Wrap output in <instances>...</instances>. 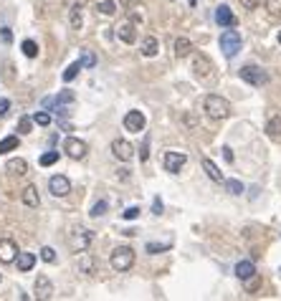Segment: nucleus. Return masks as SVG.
<instances>
[{"mask_svg": "<svg viewBox=\"0 0 281 301\" xmlns=\"http://www.w3.org/2000/svg\"><path fill=\"white\" fill-rule=\"evenodd\" d=\"M71 101H74V94H71V91H64V94L56 96V104H59V106H61V104H71Z\"/></svg>", "mask_w": 281, "mask_h": 301, "instance_id": "42", "label": "nucleus"}, {"mask_svg": "<svg viewBox=\"0 0 281 301\" xmlns=\"http://www.w3.org/2000/svg\"><path fill=\"white\" fill-rule=\"evenodd\" d=\"M49 190H51V195H56V198H66V195L71 193V183H69L66 175H54V177L49 180Z\"/></svg>", "mask_w": 281, "mask_h": 301, "instance_id": "11", "label": "nucleus"}, {"mask_svg": "<svg viewBox=\"0 0 281 301\" xmlns=\"http://www.w3.org/2000/svg\"><path fill=\"white\" fill-rule=\"evenodd\" d=\"M79 71H81V61H74V64H71V66L64 71V81H74Z\"/></svg>", "mask_w": 281, "mask_h": 301, "instance_id": "30", "label": "nucleus"}, {"mask_svg": "<svg viewBox=\"0 0 281 301\" xmlns=\"http://www.w3.org/2000/svg\"><path fill=\"white\" fill-rule=\"evenodd\" d=\"M107 208H109V203H107V200H99V203L89 210V215H91V218H102V215L107 213Z\"/></svg>", "mask_w": 281, "mask_h": 301, "instance_id": "33", "label": "nucleus"}, {"mask_svg": "<svg viewBox=\"0 0 281 301\" xmlns=\"http://www.w3.org/2000/svg\"><path fill=\"white\" fill-rule=\"evenodd\" d=\"M122 218H124V220H137V218H139V208H137V205L127 208V210L122 213Z\"/></svg>", "mask_w": 281, "mask_h": 301, "instance_id": "41", "label": "nucleus"}, {"mask_svg": "<svg viewBox=\"0 0 281 301\" xmlns=\"http://www.w3.org/2000/svg\"><path fill=\"white\" fill-rule=\"evenodd\" d=\"M223 160H225V162H233V149H230V147H223Z\"/></svg>", "mask_w": 281, "mask_h": 301, "instance_id": "48", "label": "nucleus"}, {"mask_svg": "<svg viewBox=\"0 0 281 301\" xmlns=\"http://www.w3.org/2000/svg\"><path fill=\"white\" fill-rule=\"evenodd\" d=\"M170 246H172V243H147L145 251H147V253H162V251H170Z\"/></svg>", "mask_w": 281, "mask_h": 301, "instance_id": "35", "label": "nucleus"}, {"mask_svg": "<svg viewBox=\"0 0 281 301\" xmlns=\"http://www.w3.org/2000/svg\"><path fill=\"white\" fill-rule=\"evenodd\" d=\"M139 160H142V162L150 160V137H145V142H142V147H139Z\"/></svg>", "mask_w": 281, "mask_h": 301, "instance_id": "40", "label": "nucleus"}, {"mask_svg": "<svg viewBox=\"0 0 281 301\" xmlns=\"http://www.w3.org/2000/svg\"><path fill=\"white\" fill-rule=\"evenodd\" d=\"M112 155L119 160V162H129L134 157V147L127 142V139H114L112 142Z\"/></svg>", "mask_w": 281, "mask_h": 301, "instance_id": "9", "label": "nucleus"}, {"mask_svg": "<svg viewBox=\"0 0 281 301\" xmlns=\"http://www.w3.org/2000/svg\"><path fill=\"white\" fill-rule=\"evenodd\" d=\"M109 263H112L114 271H129V268L134 266V251H132L129 246H119V248L112 251Z\"/></svg>", "mask_w": 281, "mask_h": 301, "instance_id": "3", "label": "nucleus"}, {"mask_svg": "<svg viewBox=\"0 0 281 301\" xmlns=\"http://www.w3.org/2000/svg\"><path fill=\"white\" fill-rule=\"evenodd\" d=\"M223 185H225V190L230 193V195H243V183L241 180H223Z\"/></svg>", "mask_w": 281, "mask_h": 301, "instance_id": "27", "label": "nucleus"}, {"mask_svg": "<svg viewBox=\"0 0 281 301\" xmlns=\"http://www.w3.org/2000/svg\"><path fill=\"white\" fill-rule=\"evenodd\" d=\"M8 109H11V101L8 99H0V116H6Z\"/></svg>", "mask_w": 281, "mask_h": 301, "instance_id": "46", "label": "nucleus"}, {"mask_svg": "<svg viewBox=\"0 0 281 301\" xmlns=\"http://www.w3.org/2000/svg\"><path fill=\"white\" fill-rule=\"evenodd\" d=\"M21 200H23V205H28V208H38V205H41V198H38L36 185H26L23 193H21Z\"/></svg>", "mask_w": 281, "mask_h": 301, "instance_id": "17", "label": "nucleus"}, {"mask_svg": "<svg viewBox=\"0 0 281 301\" xmlns=\"http://www.w3.org/2000/svg\"><path fill=\"white\" fill-rule=\"evenodd\" d=\"M79 268H81L84 273H94V258H91V256H86V253H81Z\"/></svg>", "mask_w": 281, "mask_h": 301, "instance_id": "31", "label": "nucleus"}, {"mask_svg": "<svg viewBox=\"0 0 281 301\" xmlns=\"http://www.w3.org/2000/svg\"><path fill=\"white\" fill-rule=\"evenodd\" d=\"M278 43H281V31H278Z\"/></svg>", "mask_w": 281, "mask_h": 301, "instance_id": "49", "label": "nucleus"}, {"mask_svg": "<svg viewBox=\"0 0 281 301\" xmlns=\"http://www.w3.org/2000/svg\"><path fill=\"white\" fill-rule=\"evenodd\" d=\"M215 23H218L220 28H236L238 18L233 16V11H230L228 6H218V8H215Z\"/></svg>", "mask_w": 281, "mask_h": 301, "instance_id": "13", "label": "nucleus"}, {"mask_svg": "<svg viewBox=\"0 0 281 301\" xmlns=\"http://www.w3.org/2000/svg\"><path fill=\"white\" fill-rule=\"evenodd\" d=\"M0 38H3V43H13V33H11V28H3V31H0Z\"/></svg>", "mask_w": 281, "mask_h": 301, "instance_id": "45", "label": "nucleus"}, {"mask_svg": "<svg viewBox=\"0 0 281 301\" xmlns=\"http://www.w3.org/2000/svg\"><path fill=\"white\" fill-rule=\"evenodd\" d=\"M193 71H195L198 79H210V76H213V64H210V58L203 56V53H195V56H193Z\"/></svg>", "mask_w": 281, "mask_h": 301, "instance_id": "10", "label": "nucleus"}, {"mask_svg": "<svg viewBox=\"0 0 281 301\" xmlns=\"http://www.w3.org/2000/svg\"><path fill=\"white\" fill-rule=\"evenodd\" d=\"M241 79H243L246 84H251V86H263V84H268V74H266L261 66H253V64H248V66L241 69Z\"/></svg>", "mask_w": 281, "mask_h": 301, "instance_id": "5", "label": "nucleus"}, {"mask_svg": "<svg viewBox=\"0 0 281 301\" xmlns=\"http://www.w3.org/2000/svg\"><path fill=\"white\" fill-rule=\"evenodd\" d=\"M33 122H36L38 127H49V124H51V114H46V111H36Z\"/></svg>", "mask_w": 281, "mask_h": 301, "instance_id": "38", "label": "nucleus"}, {"mask_svg": "<svg viewBox=\"0 0 281 301\" xmlns=\"http://www.w3.org/2000/svg\"><path fill=\"white\" fill-rule=\"evenodd\" d=\"M41 167H51V165H56L59 162V152H46V155H41Z\"/></svg>", "mask_w": 281, "mask_h": 301, "instance_id": "32", "label": "nucleus"}, {"mask_svg": "<svg viewBox=\"0 0 281 301\" xmlns=\"http://www.w3.org/2000/svg\"><path fill=\"white\" fill-rule=\"evenodd\" d=\"M261 286V276L258 273H253L251 278H246V291H256Z\"/></svg>", "mask_w": 281, "mask_h": 301, "instance_id": "39", "label": "nucleus"}, {"mask_svg": "<svg viewBox=\"0 0 281 301\" xmlns=\"http://www.w3.org/2000/svg\"><path fill=\"white\" fill-rule=\"evenodd\" d=\"M81 66H86V69L97 66V56H94V51H89V48H81Z\"/></svg>", "mask_w": 281, "mask_h": 301, "instance_id": "29", "label": "nucleus"}, {"mask_svg": "<svg viewBox=\"0 0 281 301\" xmlns=\"http://www.w3.org/2000/svg\"><path fill=\"white\" fill-rule=\"evenodd\" d=\"M6 172H11L13 177H23V175H28V162H26V160H21V157H16V160H8V165H6Z\"/></svg>", "mask_w": 281, "mask_h": 301, "instance_id": "16", "label": "nucleus"}, {"mask_svg": "<svg viewBox=\"0 0 281 301\" xmlns=\"http://www.w3.org/2000/svg\"><path fill=\"white\" fill-rule=\"evenodd\" d=\"M190 51H193V43H190V38L180 36V38L175 41V56H177V58H185V56H190Z\"/></svg>", "mask_w": 281, "mask_h": 301, "instance_id": "21", "label": "nucleus"}, {"mask_svg": "<svg viewBox=\"0 0 281 301\" xmlns=\"http://www.w3.org/2000/svg\"><path fill=\"white\" fill-rule=\"evenodd\" d=\"M114 33H117V38L122 41V43H134L137 41V23L134 21H122L117 28H114Z\"/></svg>", "mask_w": 281, "mask_h": 301, "instance_id": "7", "label": "nucleus"}, {"mask_svg": "<svg viewBox=\"0 0 281 301\" xmlns=\"http://www.w3.org/2000/svg\"><path fill=\"white\" fill-rule=\"evenodd\" d=\"M97 13H102V16H114V13H117V3H114V0H102V3L97 6Z\"/></svg>", "mask_w": 281, "mask_h": 301, "instance_id": "25", "label": "nucleus"}, {"mask_svg": "<svg viewBox=\"0 0 281 301\" xmlns=\"http://www.w3.org/2000/svg\"><path fill=\"white\" fill-rule=\"evenodd\" d=\"M139 51H142V56H147V58H152V56H157V51H160V41H157L155 36H147V38L142 41V46H139Z\"/></svg>", "mask_w": 281, "mask_h": 301, "instance_id": "18", "label": "nucleus"}, {"mask_svg": "<svg viewBox=\"0 0 281 301\" xmlns=\"http://www.w3.org/2000/svg\"><path fill=\"white\" fill-rule=\"evenodd\" d=\"M91 240H94V233L89 228H84V225H74L71 233H69V248L74 253H84L91 246Z\"/></svg>", "mask_w": 281, "mask_h": 301, "instance_id": "2", "label": "nucleus"}, {"mask_svg": "<svg viewBox=\"0 0 281 301\" xmlns=\"http://www.w3.org/2000/svg\"><path fill=\"white\" fill-rule=\"evenodd\" d=\"M203 106H205V114L210 119H228L230 116V104L223 96H218V94H208Z\"/></svg>", "mask_w": 281, "mask_h": 301, "instance_id": "1", "label": "nucleus"}, {"mask_svg": "<svg viewBox=\"0 0 281 301\" xmlns=\"http://www.w3.org/2000/svg\"><path fill=\"white\" fill-rule=\"evenodd\" d=\"M218 43H220V51L225 53V58H233V56L241 51V33H236V31H223Z\"/></svg>", "mask_w": 281, "mask_h": 301, "instance_id": "4", "label": "nucleus"}, {"mask_svg": "<svg viewBox=\"0 0 281 301\" xmlns=\"http://www.w3.org/2000/svg\"><path fill=\"white\" fill-rule=\"evenodd\" d=\"M152 213H155V215H160V213H162V200H160V198H155V200H152Z\"/></svg>", "mask_w": 281, "mask_h": 301, "instance_id": "47", "label": "nucleus"}, {"mask_svg": "<svg viewBox=\"0 0 281 301\" xmlns=\"http://www.w3.org/2000/svg\"><path fill=\"white\" fill-rule=\"evenodd\" d=\"M18 246L13 238H0V263H13L18 258Z\"/></svg>", "mask_w": 281, "mask_h": 301, "instance_id": "12", "label": "nucleus"}, {"mask_svg": "<svg viewBox=\"0 0 281 301\" xmlns=\"http://www.w3.org/2000/svg\"><path fill=\"white\" fill-rule=\"evenodd\" d=\"M64 152H66L71 160H84L86 152H89V147H86V142L79 139V137H66V139H64Z\"/></svg>", "mask_w": 281, "mask_h": 301, "instance_id": "6", "label": "nucleus"}, {"mask_svg": "<svg viewBox=\"0 0 281 301\" xmlns=\"http://www.w3.org/2000/svg\"><path fill=\"white\" fill-rule=\"evenodd\" d=\"M18 144H21V139H18L16 134H11V137H6V139H0V155L13 152V149H18Z\"/></svg>", "mask_w": 281, "mask_h": 301, "instance_id": "23", "label": "nucleus"}, {"mask_svg": "<svg viewBox=\"0 0 281 301\" xmlns=\"http://www.w3.org/2000/svg\"><path fill=\"white\" fill-rule=\"evenodd\" d=\"M69 13H71V28H74V31H81V26H84L81 8H69Z\"/></svg>", "mask_w": 281, "mask_h": 301, "instance_id": "28", "label": "nucleus"}, {"mask_svg": "<svg viewBox=\"0 0 281 301\" xmlns=\"http://www.w3.org/2000/svg\"><path fill=\"white\" fill-rule=\"evenodd\" d=\"M21 48H23V53H26L28 58H36V56H38V43L31 41V38H26V41L21 43Z\"/></svg>", "mask_w": 281, "mask_h": 301, "instance_id": "26", "label": "nucleus"}, {"mask_svg": "<svg viewBox=\"0 0 281 301\" xmlns=\"http://www.w3.org/2000/svg\"><path fill=\"white\" fill-rule=\"evenodd\" d=\"M33 288H36V298H41V301H46V298L54 296V283L49 281V276H38Z\"/></svg>", "mask_w": 281, "mask_h": 301, "instance_id": "15", "label": "nucleus"}, {"mask_svg": "<svg viewBox=\"0 0 281 301\" xmlns=\"http://www.w3.org/2000/svg\"><path fill=\"white\" fill-rule=\"evenodd\" d=\"M253 273H256V266H253V261H238V263H236V276H238L241 281L251 278Z\"/></svg>", "mask_w": 281, "mask_h": 301, "instance_id": "19", "label": "nucleus"}, {"mask_svg": "<svg viewBox=\"0 0 281 301\" xmlns=\"http://www.w3.org/2000/svg\"><path fill=\"white\" fill-rule=\"evenodd\" d=\"M31 129H33V119H31V116H21V119H18V132H21V134H28Z\"/></svg>", "mask_w": 281, "mask_h": 301, "instance_id": "34", "label": "nucleus"}, {"mask_svg": "<svg viewBox=\"0 0 281 301\" xmlns=\"http://www.w3.org/2000/svg\"><path fill=\"white\" fill-rule=\"evenodd\" d=\"M16 263H18V271H31L33 266H36V253H18V258H16Z\"/></svg>", "mask_w": 281, "mask_h": 301, "instance_id": "22", "label": "nucleus"}, {"mask_svg": "<svg viewBox=\"0 0 281 301\" xmlns=\"http://www.w3.org/2000/svg\"><path fill=\"white\" fill-rule=\"evenodd\" d=\"M266 11L271 16H281V0H266Z\"/></svg>", "mask_w": 281, "mask_h": 301, "instance_id": "37", "label": "nucleus"}, {"mask_svg": "<svg viewBox=\"0 0 281 301\" xmlns=\"http://www.w3.org/2000/svg\"><path fill=\"white\" fill-rule=\"evenodd\" d=\"M241 3V8H246V11H256L258 6H261V0H238Z\"/></svg>", "mask_w": 281, "mask_h": 301, "instance_id": "43", "label": "nucleus"}, {"mask_svg": "<svg viewBox=\"0 0 281 301\" xmlns=\"http://www.w3.org/2000/svg\"><path fill=\"white\" fill-rule=\"evenodd\" d=\"M86 3H89V0H64L66 8H84Z\"/></svg>", "mask_w": 281, "mask_h": 301, "instance_id": "44", "label": "nucleus"}, {"mask_svg": "<svg viewBox=\"0 0 281 301\" xmlns=\"http://www.w3.org/2000/svg\"><path fill=\"white\" fill-rule=\"evenodd\" d=\"M41 261H46V263H56V251L49 248V246H43V248H41Z\"/></svg>", "mask_w": 281, "mask_h": 301, "instance_id": "36", "label": "nucleus"}, {"mask_svg": "<svg viewBox=\"0 0 281 301\" xmlns=\"http://www.w3.org/2000/svg\"><path fill=\"white\" fill-rule=\"evenodd\" d=\"M145 124H147V119H145V114H142V111L132 109V111H127V114H124V129H127V132L139 134V132H145Z\"/></svg>", "mask_w": 281, "mask_h": 301, "instance_id": "8", "label": "nucleus"}, {"mask_svg": "<svg viewBox=\"0 0 281 301\" xmlns=\"http://www.w3.org/2000/svg\"><path fill=\"white\" fill-rule=\"evenodd\" d=\"M188 157L182 152H165V170L167 172H180L185 167Z\"/></svg>", "mask_w": 281, "mask_h": 301, "instance_id": "14", "label": "nucleus"}, {"mask_svg": "<svg viewBox=\"0 0 281 301\" xmlns=\"http://www.w3.org/2000/svg\"><path fill=\"white\" fill-rule=\"evenodd\" d=\"M203 170L208 172V177H210L213 183H223V172L218 170V165H215L213 160H208V157H203Z\"/></svg>", "mask_w": 281, "mask_h": 301, "instance_id": "20", "label": "nucleus"}, {"mask_svg": "<svg viewBox=\"0 0 281 301\" xmlns=\"http://www.w3.org/2000/svg\"><path fill=\"white\" fill-rule=\"evenodd\" d=\"M266 134H268L271 139H278V137H281V116H271V119H268Z\"/></svg>", "mask_w": 281, "mask_h": 301, "instance_id": "24", "label": "nucleus"}]
</instances>
